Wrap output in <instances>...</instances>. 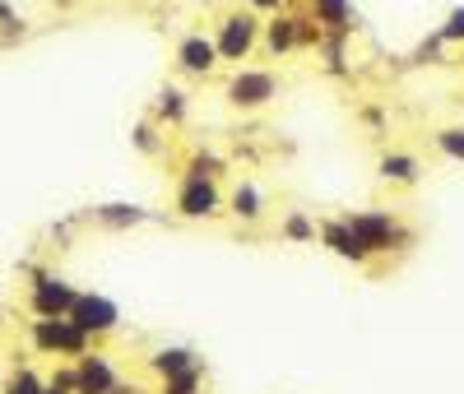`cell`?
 <instances>
[{
    "instance_id": "obj_1",
    "label": "cell",
    "mask_w": 464,
    "mask_h": 394,
    "mask_svg": "<svg viewBox=\"0 0 464 394\" xmlns=\"http://www.w3.org/2000/svg\"><path fill=\"white\" fill-rule=\"evenodd\" d=\"M33 343L43 352H52V358H84L93 339L70 315H52V321H33Z\"/></svg>"
},
{
    "instance_id": "obj_2",
    "label": "cell",
    "mask_w": 464,
    "mask_h": 394,
    "mask_svg": "<svg viewBox=\"0 0 464 394\" xmlns=\"http://www.w3.org/2000/svg\"><path fill=\"white\" fill-rule=\"evenodd\" d=\"M348 223V232L358 236V246L367 251V255H376V251H400V246H409V232L391 218V214H348L343 218Z\"/></svg>"
},
{
    "instance_id": "obj_3",
    "label": "cell",
    "mask_w": 464,
    "mask_h": 394,
    "mask_svg": "<svg viewBox=\"0 0 464 394\" xmlns=\"http://www.w3.org/2000/svg\"><path fill=\"white\" fill-rule=\"evenodd\" d=\"M74 302H80V293H74L65 279H56V274H33V283H28V311L37 315V321L70 315Z\"/></svg>"
},
{
    "instance_id": "obj_4",
    "label": "cell",
    "mask_w": 464,
    "mask_h": 394,
    "mask_svg": "<svg viewBox=\"0 0 464 394\" xmlns=\"http://www.w3.org/2000/svg\"><path fill=\"white\" fill-rule=\"evenodd\" d=\"M70 321L80 325L89 339H102L121 325V311H116L111 297H98V293H80V302L70 306Z\"/></svg>"
},
{
    "instance_id": "obj_5",
    "label": "cell",
    "mask_w": 464,
    "mask_h": 394,
    "mask_svg": "<svg viewBox=\"0 0 464 394\" xmlns=\"http://www.w3.org/2000/svg\"><path fill=\"white\" fill-rule=\"evenodd\" d=\"M121 385V371L107 352H84V358H74V394H111Z\"/></svg>"
},
{
    "instance_id": "obj_6",
    "label": "cell",
    "mask_w": 464,
    "mask_h": 394,
    "mask_svg": "<svg viewBox=\"0 0 464 394\" xmlns=\"http://www.w3.org/2000/svg\"><path fill=\"white\" fill-rule=\"evenodd\" d=\"M256 37H260V24L251 14H227L218 24V37H214V47H218V61H242L251 47H256Z\"/></svg>"
},
{
    "instance_id": "obj_7",
    "label": "cell",
    "mask_w": 464,
    "mask_h": 394,
    "mask_svg": "<svg viewBox=\"0 0 464 394\" xmlns=\"http://www.w3.org/2000/svg\"><path fill=\"white\" fill-rule=\"evenodd\" d=\"M177 209H181L186 218H209V214H218V209H223V195H218L214 177H186L181 190H177Z\"/></svg>"
},
{
    "instance_id": "obj_8",
    "label": "cell",
    "mask_w": 464,
    "mask_h": 394,
    "mask_svg": "<svg viewBox=\"0 0 464 394\" xmlns=\"http://www.w3.org/2000/svg\"><path fill=\"white\" fill-rule=\"evenodd\" d=\"M275 93H279V79L269 74V70H242L227 84V102L232 107H265Z\"/></svg>"
},
{
    "instance_id": "obj_9",
    "label": "cell",
    "mask_w": 464,
    "mask_h": 394,
    "mask_svg": "<svg viewBox=\"0 0 464 394\" xmlns=\"http://www.w3.org/2000/svg\"><path fill=\"white\" fill-rule=\"evenodd\" d=\"M177 65H181V70H190V74H209V70L218 65V47H214V37L190 33L186 43L177 47Z\"/></svg>"
},
{
    "instance_id": "obj_10",
    "label": "cell",
    "mask_w": 464,
    "mask_h": 394,
    "mask_svg": "<svg viewBox=\"0 0 464 394\" xmlns=\"http://www.w3.org/2000/svg\"><path fill=\"white\" fill-rule=\"evenodd\" d=\"M321 236H325V246H330L334 255L353 260V264H362V260H367V251L358 246V236L348 232V223H343V218H339V223H325V227H321Z\"/></svg>"
},
{
    "instance_id": "obj_11",
    "label": "cell",
    "mask_w": 464,
    "mask_h": 394,
    "mask_svg": "<svg viewBox=\"0 0 464 394\" xmlns=\"http://www.w3.org/2000/svg\"><path fill=\"white\" fill-rule=\"evenodd\" d=\"M196 362H200V358H196V352H190V348H159V352H153V358H149V367L159 371V376H177V371L196 367Z\"/></svg>"
},
{
    "instance_id": "obj_12",
    "label": "cell",
    "mask_w": 464,
    "mask_h": 394,
    "mask_svg": "<svg viewBox=\"0 0 464 394\" xmlns=\"http://www.w3.org/2000/svg\"><path fill=\"white\" fill-rule=\"evenodd\" d=\"M418 172H422L418 158H409V153H385L381 158V177H391V181H404L409 186V181H418Z\"/></svg>"
},
{
    "instance_id": "obj_13",
    "label": "cell",
    "mask_w": 464,
    "mask_h": 394,
    "mask_svg": "<svg viewBox=\"0 0 464 394\" xmlns=\"http://www.w3.org/2000/svg\"><path fill=\"white\" fill-rule=\"evenodd\" d=\"M312 5H316V19L334 28V37H343L348 28H353L348 24V0H312Z\"/></svg>"
},
{
    "instance_id": "obj_14",
    "label": "cell",
    "mask_w": 464,
    "mask_h": 394,
    "mask_svg": "<svg viewBox=\"0 0 464 394\" xmlns=\"http://www.w3.org/2000/svg\"><path fill=\"white\" fill-rule=\"evenodd\" d=\"M265 47L275 52V56H279V52H288V47H297V19H288V14H284V19L269 24V33H265Z\"/></svg>"
},
{
    "instance_id": "obj_15",
    "label": "cell",
    "mask_w": 464,
    "mask_h": 394,
    "mask_svg": "<svg viewBox=\"0 0 464 394\" xmlns=\"http://www.w3.org/2000/svg\"><path fill=\"white\" fill-rule=\"evenodd\" d=\"M163 394H200V362L177 376H163Z\"/></svg>"
},
{
    "instance_id": "obj_16",
    "label": "cell",
    "mask_w": 464,
    "mask_h": 394,
    "mask_svg": "<svg viewBox=\"0 0 464 394\" xmlns=\"http://www.w3.org/2000/svg\"><path fill=\"white\" fill-rule=\"evenodd\" d=\"M232 209H237L242 218H260V214H265L260 190H256V186H237V190H232Z\"/></svg>"
},
{
    "instance_id": "obj_17",
    "label": "cell",
    "mask_w": 464,
    "mask_h": 394,
    "mask_svg": "<svg viewBox=\"0 0 464 394\" xmlns=\"http://www.w3.org/2000/svg\"><path fill=\"white\" fill-rule=\"evenodd\" d=\"M102 223H111V227H126V223H140L144 218V209H135V205H102V209H93Z\"/></svg>"
},
{
    "instance_id": "obj_18",
    "label": "cell",
    "mask_w": 464,
    "mask_h": 394,
    "mask_svg": "<svg viewBox=\"0 0 464 394\" xmlns=\"http://www.w3.org/2000/svg\"><path fill=\"white\" fill-rule=\"evenodd\" d=\"M0 394H43V380H37L28 367H19V371H10L5 385H0Z\"/></svg>"
},
{
    "instance_id": "obj_19",
    "label": "cell",
    "mask_w": 464,
    "mask_h": 394,
    "mask_svg": "<svg viewBox=\"0 0 464 394\" xmlns=\"http://www.w3.org/2000/svg\"><path fill=\"white\" fill-rule=\"evenodd\" d=\"M437 149L446 158H464V126H450V130H437Z\"/></svg>"
},
{
    "instance_id": "obj_20",
    "label": "cell",
    "mask_w": 464,
    "mask_h": 394,
    "mask_svg": "<svg viewBox=\"0 0 464 394\" xmlns=\"http://www.w3.org/2000/svg\"><path fill=\"white\" fill-rule=\"evenodd\" d=\"M181 111H186V98L177 89H163L159 93V116H163V121H181Z\"/></svg>"
},
{
    "instance_id": "obj_21",
    "label": "cell",
    "mask_w": 464,
    "mask_h": 394,
    "mask_svg": "<svg viewBox=\"0 0 464 394\" xmlns=\"http://www.w3.org/2000/svg\"><path fill=\"white\" fill-rule=\"evenodd\" d=\"M441 43H464V10H450V19L441 28Z\"/></svg>"
},
{
    "instance_id": "obj_22",
    "label": "cell",
    "mask_w": 464,
    "mask_h": 394,
    "mask_svg": "<svg viewBox=\"0 0 464 394\" xmlns=\"http://www.w3.org/2000/svg\"><path fill=\"white\" fill-rule=\"evenodd\" d=\"M190 177H218V158L196 153V158H190Z\"/></svg>"
},
{
    "instance_id": "obj_23",
    "label": "cell",
    "mask_w": 464,
    "mask_h": 394,
    "mask_svg": "<svg viewBox=\"0 0 464 394\" xmlns=\"http://www.w3.org/2000/svg\"><path fill=\"white\" fill-rule=\"evenodd\" d=\"M288 236H293V242H306V236H316V227L306 223L302 214H293V218H288Z\"/></svg>"
},
{
    "instance_id": "obj_24",
    "label": "cell",
    "mask_w": 464,
    "mask_h": 394,
    "mask_svg": "<svg viewBox=\"0 0 464 394\" xmlns=\"http://www.w3.org/2000/svg\"><path fill=\"white\" fill-rule=\"evenodd\" d=\"M135 144H140L144 153H153V149H159V135H153V126H140V130H135Z\"/></svg>"
},
{
    "instance_id": "obj_25",
    "label": "cell",
    "mask_w": 464,
    "mask_h": 394,
    "mask_svg": "<svg viewBox=\"0 0 464 394\" xmlns=\"http://www.w3.org/2000/svg\"><path fill=\"white\" fill-rule=\"evenodd\" d=\"M251 5H256V10H279L284 0H251Z\"/></svg>"
},
{
    "instance_id": "obj_26",
    "label": "cell",
    "mask_w": 464,
    "mask_h": 394,
    "mask_svg": "<svg viewBox=\"0 0 464 394\" xmlns=\"http://www.w3.org/2000/svg\"><path fill=\"white\" fill-rule=\"evenodd\" d=\"M61 5H65V0H61Z\"/></svg>"
}]
</instances>
